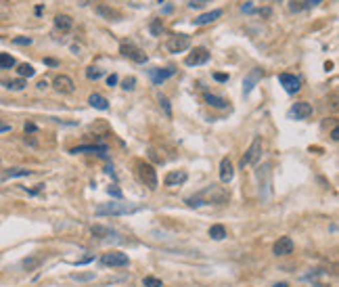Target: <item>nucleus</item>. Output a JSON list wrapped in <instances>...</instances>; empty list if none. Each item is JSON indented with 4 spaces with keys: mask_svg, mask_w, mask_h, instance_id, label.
<instances>
[{
    "mask_svg": "<svg viewBox=\"0 0 339 287\" xmlns=\"http://www.w3.org/2000/svg\"><path fill=\"white\" fill-rule=\"evenodd\" d=\"M26 130H28V132H34V130H36V126H34V124H28Z\"/></svg>",
    "mask_w": 339,
    "mask_h": 287,
    "instance_id": "nucleus-46",
    "label": "nucleus"
},
{
    "mask_svg": "<svg viewBox=\"0 0 339 287\" xmlns=\"http://www.w3.org/2000/svg\"><path fill=\"white\" fill-rule=\"evenodd\" d=\"M331 138H333V140H339V130H337V126L331 130Z\"/></svg>",
    "mask_w": 339,
    "mask_h": 287,
    "instance_id": "nucleus-43",
    "label": "nucleus"
},
{
    "mask_svg": "<svg viewBox=\"0 0 339 287\" xmlns=\"http://www.w3.org/2000/svg\"><path fill=\"white\" fill-rule=\"evenodd\" d=\"M103 76V69H99V67H88L86 69V78L88 80H99Z\"/></svg>",
    "mask_w": 339,
    "mask_h": 287,
    "instance_id": "nucleus-28",
    "label": "nucleus"
},
{
    "mask_svg": "<svg viewBox=\"0 0 339 287\" xmlns=\"http://www.w3.org/2000/svg\"><path fill=\"white\" fill-rule=\"evenodd\" d=\"M291 115H293L295 119H308L312 115V105L306 103V101H299L291 107Z\"/></svg>",
    "mask_w": 339,
    "mask_h": 287,
    "instance_id": "nucleus-14",
    "label": "nucleus"
},
{
    "mask_svg": "<svg viewBox=\"0 0 339 287\" xmlns=\"http://www.w3.org/2000/svg\"><path fill=\"white\" fill-rule=\"evenodd\" d=\"M88 103H90L92 107H97V109H101V111L109 109V101L105 99L103 94H90V97H88Z\"/></svg>",
    "mask_w": 339,
    "mask_h": 287,
    "instance_id": "nucleus-21",
    "label": "nucleus"
},
{
    "mask_svg": "<svg viewBox=\"0 0 339 287\" xmlns=\"http://www.w3.org/2000/svg\"><path fill=\"white\" fill-rule=\"evenodd\" d=\"M220 17H222V9H214V11H209V13H203L197 19H193V23L195 26H205V23H212V21H216Z\"/></svg>",
    "mask_w": 339,
    "mask_h": 287,
    "instance_id": "nucleus-18",
    "label": "nucleus"
},
{
    "mask_svg": "<svg viewBox=\"0 0 339 287\" xmlns=\"http://www.w3.org/2000/svg\"><path fill=\"white\" fill-rule=\"evenodd\" d=\"M168 51L170 53H184L191 46V38L186 34H174L168 38Z\"/></svg>",
    "mask_w": 339,
    "mask_h": 287,
    "instance_id": "nucleus-5",
    "label": "nucleus"
},
{
    "mask_svg": "<svg viewBox=\"0 0 339 287\" xmlns=\"http://www.w3.org/2000/svg\"><path fill=\"white\" fill-rule=\"evenodd\" d=\"M3 84H5L9 90H23V88H26V80H23V78H17V80H7V82H3Z\"/></svg>",
    "mask_w": 339,
    "mask_h": 287,
    "instance_id": "nucleus-25",
    "label": "nucleus"
},
{
    "mask_svg": "<svg viewBox=\"0 0 339 287\" xmlns=\"http://www.w3.org/2000/svg\"><path fill=\"white\" fill-rule=\"evenodd\" d=\"M289 9H291V11H301V5H295V0H293V3L289 5Z\"/></svg>",
    "mask_w": 339,
    "mask_h": 287,
    "instance_id": "nucleus-44",
    "label": "nucleus"
},
{
    "mask_svg": "<svg viewBox=\"0 0 339 287\" xmlns=\"http://www.w3.org/2000/svg\"><path fill=\"white\" fill-rule=\"evenodd\" d=\"M272 252L276 256H289L291 252H293V239H291V237H280L278 241L274 243Z\"/></svg>",
    "mask_w": 339,
    "mask_h": 287,
    "instance_id": "nucleus-13",
    "label": "nucleus"
},
{
    "mask_svg": "<svg viewBox=\"0 0 339 287\" xmlns=\"http://www.w3.org/2000/svg\"><path fill=\"white\" fill-rule=\"evenodd\" d=\"M40 262H42L40 258H30V260H26V262H23V266H26V268L30 270V268H34V266H38Z\"/></svg>",
    "mask_w": 339,
    "mask_h": 287,
    "instance_id": "nucleus-34",
    "label": "nucleus"
},
{
    "mask_svg": "<svg viewBox=\"0 0 339 287\" xmlns=\"http://www.w3.org/2000/svg\"><path fill=\"white\" fill-rule=\"evenodd\" d=\"M17 74H19V78H32L34 74H36V69H34L30 63H21L19 69H17Z\"/></svg>",
    "mask_w": 339,
    "mask_h": 287,
    "instance_id": "nucleus-26",
    "label": "nucleus"
},
{
    "mask_svg": "<svg viewBox=\"0 0 339 287\" xmlns=\"http://www.w3.org/2000/svg\"><path fill=\"white\" fill-rule=\"evenodd\" d=\"M318 287H329V285H318Z\"/></svg>",
    "mask_w": 339,
    "mask_h": 287,
    "instance_id": "nucleus-49",
    "label": "nucleus"
},
{
    "mask_svg": "<svg viewBox=\"0 0 339 287\" xmlns=\"http://www.w3.org/2000/svg\"><path fill=\"white\" fill-rule=\"evenodd\" d=\"M262 76H264V71L260 69V67H255V69H251L247 76H245V80H243V94L247 97V94L255 88V84L262 80Z\"/></svg>",
    "mask_w": 339,
    "mask_h": 287,
    "instance_id": "nucleus-7",
    "label": "nucleus"
},
{
    "mask_svg": "<svg viewBox=\"0 0 339 287\" xmlns=\"http://www.w3.org/2000/svg\"><path fill=\"white\" fill-rule=\"evenodd\" d=\"M134 84H136L134 78H126V80H124V88H126V90H134Z\"/></svg>",
    "mask_w": 339,
    "mask_h": 287,
    "instance_id": "nucleus-36",
    "label": "nucleus"
},
{
    "mask_svg": "<svg viewBox=\"0 0 339 287\" xmlns=\"http://www.w3.org/2000/svg\"><path fill=\"white\" fill-rule=\"evenodd\" d=\"M278 82H280V86H283L289 94H295V92H299V88H301L299 78H295L293 74H280V76H278Z\"/></svg>",
    "mask_w": 339,
    "mask_h": 287,
    "instance_id": "nucleus-8",
    "label": "nucleus"
},
{
    "mask_svg": "<svg viewBox=\"0 0 339 287\" xmlns=\"http://www.w3.org/2000/svg\"><path fill=\"white\" fill-rule=\"evenodd\" d=\"M107 84H109V86H113V84H118V76H115V74H111V76L107 78Z\"/></svg>",
    "mask_w": 339,
    "mask_h": 287,
    "instance_id": "nucleus-40",
    "label": "nucleus"
},
{
    "mask_svg": "<svg viewBox=\"0 0 339 287\" xmlns=\"http://www.w3.org/2000/svg\"><path fill=\"white\" fill-rule=\"evenodd\" d=\"M44 63H46V65H57V61H55V59H46Z\"/></svg>",
    "mask_w": 339,
    "mask_h": 287,
    "instance_id": "nucleus-47",
    "label": "nucleus"
},
{
    "mask_svg": "<svg viewBox=\"0 0 339 287\" xmlns=\"http://www.w3.org/2000/svg\"><path fill=\"white\" fill-rule=\"evenodd\" d=\"M149 74H151V80H153L155 84H161L163 80H168V78H172L174 74H176V69H174V67H166V69H151Z\"/></svg>",
    "mask_w": 339,
    "mask_h": 287,
    "instance_id": "nucleus-17",
    "label": "nucleus"
},
{
    "mask_svg": "<svg viewBox=\"0 0 339 287\" xmlns=\"http://www.w3.org/2000/svg\"><path fill=\"white\" fill-rule=\"evenodd\" d=\"M109 195H113V197L122 199V191H120V189H115V187H109Z\"/></svg>",
    "mask_w": 339,
    "mask_h": 287,
    "instance_id": "nucleus-37",
    "label": "nucleus"
},
{
    "mask_svg": "<svg viewBox=\"0 0 339 287\" xmlns=\"http://www.w3.org/2000/svg\"><path fill=\"white\" fill-rule=\"evenodd\" d=\"M232 176H235V168H232V162L228 160V158H224L220 162V181L224 183V185H228L230 181H232Z\"/></svg>",
    "mask_w": 339,
    "mask_h": 287,
    "instance_id": "nucleus-15",
    "label": "nucleus"
},
{
    "mask_svg": "<svg viewBox=\"0 0 339 287\" xmlns=\"http://www.w3.org/2000/svg\"><path fill=\"white\" fill-rule=\"evenodd\" d=\"M30 174H32L30 170H23V168H13L7 172V176H30Z\"/></svg>",
    "mask_w": 339,
    "mask_h": 287,
    "instance_id": "nucleus-33",
    "label": "nucleus"
},
{
    "mask_svg": "<svg viewBox=\"0 0 339 287\" xmlns=\"http://www.w3.org/2000/svg\"><path fill=\"white\" fill-rule=\"evenodd\" d=\"M55 28L61 30V32H69V30L74 28V19L69 17V15H57L55 17Z\"/></svg>",
    "mask_w": 339,
    "mask_h": 287,
    "instance_id": "nucleus-20",
    "label": "nucleus"
},
{
    "mask_svg": "<svg viewBox=\"0 0 339 287\" xmlns=\"http://www.w3.org/2000/svg\"><path fill=\"white\" fill-rule=\"evenodd\" d=\"M274 287H289V283H276Z\"/></svg>",
    "mask_w": 339,
    "mask_h": 287,
    "instance_id": "nucleus-48",
    "label": "nucleus"
},
{
    "mask_svg": "<svg viewBox=\"0 0 339 287\" xmlns=\"http://www.w3.org/2000/svg\"><path fill=\"white\" fill-rule=\"evenodd\" d=\"M230 199V191L224 187H218V185H209L205 189H201L199 193H195L193 197L186 199L191 208H199V206H207V203H214V206H222Z\"/></svg>",
    "mask_w": 339,
    "mask_h": 287,
    "instance_id": "nucleus-1",
    "label": "nucleus"
},
{
    "mask_svg": "<svg viewBox=\"0 0 339 287\" xmlns=\"http://www.w3.org/2000/svg\"><path fill=\"white\" fill-rule=\"evenodd\" d=\"M101 262L105 266H128V256L122 252H109V254H103Z\"/></svg>",
    "mask_w": 339,
    "mask_h": 287,
    "instance_id": "nucleus-11",
    "label": "nucleus"
},
{
    "mask_svg": "<svg viewBox=\"0 0 339 287\" xmlns=\"http://www.w3.org/2000/svg\"><path fill=\"white\" fill-rule=\"evenodd\" d=\"M72 153H101V155H105L107 153V145H80V147H76V149H72Z\"/></svg>",
    "mask_w": 339,
    "mask_h": 287,
    "instance_id": "nucleus-19",
    "label": "nucleus"
},
{
    "mask_svg": "<svg viewBox=\"0 0 339 287\" xmlns=\"http://www.w3.org/2000/svg\"><path fill=\"white\" fill-rule=\"evenodd\" d=\"M209 237L216 239V241H222V239L226 237V229L222 224H214L212 229H209Z\"/></svg>",
    "mask_w": 339,
    "mask_h": 287,
    "instance_id": "nucleus-24",
    "label": "nucleus"
},
{
    "mask_svg": "<svg viewBox=\"0 0 339 287\" xmlns=\"http://www.w3.org/2000/svg\"><path fill=\"white\" fill-rule=\"evenodd\" d=\"M161 32H163L161 19H153V21H151V34H153V36H161Z\"/></svg>",
    "mask_w": 339,
    "mask_h": 287,
    "instance_id": "nucleus-29",
    "label": "nucleus"
},
{
    "mask_svg": "<svg viewBox=\"0 0 339 287\" xmlns=\"http://www.w3.org/2000/svg\"><path fill=\"white\" fill-rule=\"evenodd\" d=\"M205 103L207 105H212V107H218V109H226L228 107V101L226 99H222V97H216V94H209V92H205Z\"/></svg>",
    "mask_w": 339,
    "mask_h": 287,
    "instance_id": "nucleus-22",
    "label": "nucleus"
},
{
    "mask_svg": "<svg viewBox=\"0 0 339 287\" xmlns=\"http://www.w3.org/2000/svg\"><path fill=\"white\" fill-rule=\"evenodd\" d=\"M53 86H55V90H57V92H63V94H72V92L76 90L74 80L69 78V76H65V74L57 76V78H55V82H53Z\"/></svg>",
    "mask_w": 339,
    "mask_h": 287,
    "instance_id": "nucleus-10",
    "label": "nucleus"
},
{
    "mask_svg": "<svg viewBox=\"0 0 339 287\" xmlns=\"http://www.w3.org/2000/svg\"><path fill=\"white\" fill-rule=\"evenodd\" d=\"M120 53L124 55V57H128V59H132L134 63H145L147 61V55L138 49V46H134V44H130V42H122L120 44Z\"/></svg>",
    "mask_w": 339,
    "mask_h": 287,
    "instance_id": "nucleus-6",
    "label": "nucleus"
},
{
    "mask_svg": "<svg viewBox=\"0 0 339 287\" xmlns=\"http://www.w3.org/2000/svg\"><path fill=\"white\" fill-rule=\"evenodd\" d=\"M92 237H97V239H107L113 235L111 229H107V226H101V224H92V229H90Z\"/></svg>",
    "mask_w": 339,
    "mask_h": 287,
    "instance_id": "nucleus-23",
    "label": "nucleus"
},
{
    "mask_svg": "<svg viewBox=\"0 0 339 287\" xmlns=\"http://www.w3.org/2000/svg\"><path fill=\"white\" fill-rule=\"evenodd\" d=\"M209 61V53H207V49H203V46H197V49L184 59V63L186 65H203V63H207Z\"/></svg>",
    "mask_w": 339,
    "mask_h": 287,
    "instance_id": "nucleus-9",
    "label": "nucleus"
},
{
    "mask_svg": "<svg viewBox=\"0 0 339 287\" xmlns=\"http://www.w3.org/2000/svg\"><path fill=\"white\" fill-rule=\"evenodd\" d=\"M72 279L76 281H90V279H95V272H82V274H72Z\"/></svg>",
    "mask_w": 339,
    "mask_h": 287,
    "instance_id": "nucleus-30",
    "label": "nucleus"
},
{
    "mask_svg": "<svg viewBox=\"0 0 339 287\" xmlns=\"http://www.w3.org/2000/svg\"><path fill=\"white\" fill-rule=\"evenodd\" d=\"M186 178H189V174H186L184 170H172V172L166 174V178H163V185L166 187H178V185L186 183Z\"/></svg>",
    "mask_w": 339,
    "mask_h": 287,
    "instance_id": "nucleus-12",
    "label": "nucleus"
},
{
    "mask_svg": "<svg viewBox=\"0 0 339 287\" xmlns=\"http://www.w3.org/2000/svg\"><path fill=\"white\" fill-rule=\"evenodd\" d=\"M13 42H15V44H32V40H30V38H15Z\"/></svg>",
    "mask_w": 339,
    "mask_h": 287,
    "instance_id": "nucleus-41",
    "label": "nucleus"
},
{
    "mask_svg": "<svg viewBox=\"0 0 339 287\" xmlns=\"http://www.w3.org/2000/svg\"><path fill=\"white\" fill-rule=\"evenodd\" d=\"M318 3H322V0H303V3H301V9H312V7H316Z\"/></svg>",
    "mask_w": 339,
    "mask_h": 287,
    "instance_id": "nucleus-35",
    "label": "nucleus"
},
{
    "mask_svg": "<svg viewBox=\"0 0 339 287\" xmlns=\"http://www.w3.org/2000/svg\"><path fill=\"white\" fill-rule=\"evenodd\" d=\"M46 86H49V84H46V80H40V82H38V88H40V90H44Z\"/></svg>",
    "mask_w": 339,
    "mask_h": 287,
    "instance_id": "nucleus-45",
    "label": "nucleus"
},
{
    "mask_svg": "<svg viewBox=\"0 0 339 287\" xmlns=\"http://www.w3.org/2000/svg\"><path fill=\"white\" fill-rule=\"evenodd\" d=\"M136 212L134 206H128V203H101L95 210L97 216H124V214H132Z\"/></svg>",
    "mask_w": 339,
    "mask_h": 287,
    "instance_id": "nucleus-2",
    "label": "nucleus"
},
{
    "mask_svg": "<svg viewBox=\"0 0 339 287\" xmlns=\"http://www.w3.org/2000/svg\"><path fill=\"white\" fill-rule=\"evenodd\" d=\"M260 155H262V138L260 136H255L253 142L249 145V149L245 151V155L241 158V168H245V166H249V164H255L260 160Z\"/></svg>",
    "mask_w": 339,
    "mask_h": 287,
    "instance_id": "nucleus-4",
    "label": "nucleus"
},
{
    "mask_svg": "<svg viewBox=\"0 0 339 287\" xmlns=\"http://www.w3.org/2000/svg\"><path fill=\"white\" fill-rule=\"evenodd\" d=\"M159 105L163 107V111H166V117H172V109H170V103H168V99H166V97H161V94H159Z\"/></svg>",
    "mask_w": 339,
    "mask_h": 287,
    "instance_id": "nucleus-32",
    "label": "nucleus"
},
{
    "mask_svg": "<svg viewBox=\"0 0 339 287\" xmlns=\"http://www.w3.org/2000/svg\"><path fill=\"white\" fill-rule=\"evenodd\" d=\"M9 130H11V126H9L7 122H3V119H0V134H3V132H9Z\"/></svg>",
    "mask_w": 339,
    "mask_h": 287,
    "instance_id": "nucleus-38",
    "label": "nucleus"
},
{
    "mask_svg": "<svg viewBox=\"0 0 339 287\" xmlns=\"http://www.w3.org/2000/svg\"><path fill=\"white\" fill-rule=\"evenodd\" d=\"M205 3H209V0H191L189 7H201V5H205Z\"/></svg>",
    "mask_w": 339,
    "mask_h": 287,
    "instance_id": "nucleus-39",
    "label": "nucleus"
},
{
    "mask_svg": "<svg viewBox=\"0 0 339 287\" xmlns=\"http://www.w3.org/2000/svg\"><path fill=\"white\" fill-rule=\"evenodd\" d=\"M136 172H138V178L143 181L151 191H155L157 189V170L153 168L151 164H145V162H138L136 164Z\"/></svg>",
    "mask_w": 339,
    "mask_h": 287,
    "instance_id": "nucleus-3",
    "label": "nucleus"
},
{
    "mask_svg": "<svg viewBox=\"0 0 339 287\" xmlns=\"http://www.w3.org/2000/svg\"><path fill=\"white\" fill-rule=\"evenodd\" d=\"M214 80H218V82H226V80H228V76H226V74H216V76H214Z\"/></svg>",
    "mask_w": 339,
    "mask_h": 287,
    "instance_id": "nucleus-42",
    "label": "nucleus"
},
{
    "mask_svg": "<svg viewBox=\"0 0 339 287\" xmlns=\"http://www.w3.org/2000/svg\"><path fill=\"white\" fill-rule=\"evenodd\" d=\"M15 65V59L7 55V53H0V69H11Z\"/></svg>",
    "mask_w": 339,
    "mask_h": 287,
    "instance_id": "nucleus-27",
    "label": "nucleus"
},
{
    "mask_svg": "<svg viewBox=\"0 0 339 287\" xmlns=\"http://www.w3.org/2000/svg\"><path fill=\"white\" fill-rule=\"evenodd\" d=\"M97 15H101V17H105V19H109V21H120L122 19V13L118 9H113V7H109V5H99L97 9Z\"/></svg>",
    "mask_w": 339,
    "mask_h": 287,
    "instance_id": "nucleus-16",
    "label": "nucleus"
},
{
    "mask_svg": "<svg viewBox=\"0 0 339 287\" xmlns=\"http://www.w3.org/2000/svg\"><path fill=\"white\" fill-rule=\"evenodd\" d=\"M143 285H145V287H161V281H159L157 277H145Z\"/></svg>",
    "mask_w": 339,
    "mask_h": 287,
    "instance_id": "nucleus-31",
    "label": "nucleus"
}]
</instances>
